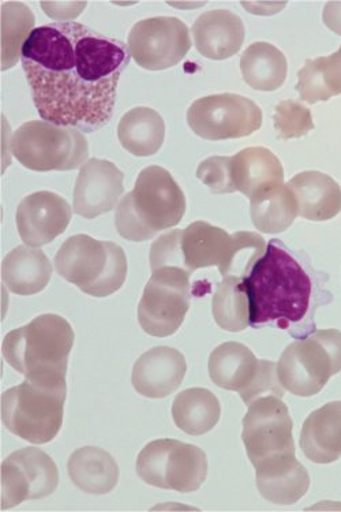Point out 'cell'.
Wrapping results in <instances>:
<instances>
[{
    "mask_svg": "<svg viewBox=\"0 0 341 512\" xmlns=\"http://www.w3.org/2000/svg\"><path fill=\"white\" fill-rule=\"evenodd\" d=\"M190 276L179 267L152 271L138 305V323L145 334L167 338L182 327L190 309Z\"/></svg>",
    "mask_w": 341,
    "mask_h": 512,
    "instance_id": "30bf717a",
    "label": "cell"
},
{
    "mask_svg": "<svg viewBox=\"0 0 341 512\" xmlns=\"http://www.w3.org/2000/svg\"><path fill=\"white\" fill-rule=\"evenodd\" d=\"M273 121L280 140L301 138L316 127L309 108L295 100H284L277 104Z\"/></svg>",
    "mask_w": 341,
    "mask_h": 512,
    "instance_id": "836d02e7",
    "label": "cell"
},
{
    "mask_svg": "<svg viewBox=\"0 0 341 512\" xmlns=\"http://www.w3.org/2000/svg\"><path fill=\"white\" fill-rule=\"evenodd\" d=\"M232 181L236 192L253 197L258 190L283 183V164L275 153L264 147H250L231 159Z\"/></svg>",
    "mask_w": 341,
    "mask_h": 512,
    "instance_id": "d4e9b609",
    "label": "cell"
},
{
    "mask_svg": "<svg viewBox=\"0 0 341 512\" xmlns=\"http://www.w3.org/2000/svg\"><path fill=\"white\" fill-rule=\"evenodd\" d=\"M179 248L182 267L190 274L197 269L217 267L224 278L230 276L235 238L226 230L198 220L182 230Z\"/></svg>",
    "mask_w": 341,
    "mask_h": 512,
    "instance_id": "e0dca14e",
    "label": "cell"
},
{
    "mask_svg": "<svg viewBox=\"0 0 341 512\" xmlns=\"http://www.w3.org/2000/svg\"><path fill=\"white\" fill-rule=\"evenodd\" d=\"M322 18H324V24L328 26L332 32L341 36V2L326 3Z\"/></svg>",
    "mask_w": 341,
    "mask_h": 512,
    "instance_id": "8d00e7d4",
    "label": "cell"
},
{
    "mask_svg": "<svg viewBox=\"0 0 341 512\" xmlns=\"http://www.w3.org/2000/svg\"><path fill=\"white\" fill-rule=\"evenodd\" d=\"M71 218L73 212L65 198L52 192H36L18 205L17 229L25 245L40 248L65 233Z\"/></svg>",
    "mask_w": 341,
    "mask_h": 512,
    "instance_id": "2e32d148",
    "label": "cell"
},
{
    "mask_svg": "<svg viewBox=\"0 0 341 512\" xmlns=\"http://www.w3.org/2000/svg\"><path fill=\"white\" fill-rule=\"evenodd\" d=\"M251 222L264 234H280L290 229L298 216V203L284 183L258 190L250 198Z\"/></svg>",
    "mask_w": 341,
    "mask_h": 512,
    "instance_id": "4316f807",
    "label": "cell"
},
{
    "mask_svg": "<svg viewBox=\"0 0 341 512\" xmlns=\"http://www.w3.org/2000/svg\"><path fill=\"white\" fill-rule=\"evenodd\" d=\"M243 286L249 297L251 327L273 324L286 330L309 313L313 298L310 275L275 239L243 279Z\"/></svg>",
    "mask_w": 341,
    "mask_h": 512,
    "instance_id": "7a4b0ae2",
    "label": "cell"
},
{
    "mask_svg": "<svg viewBox=\"0 0 341 512\" xmlns=\"http://www.w3.org/2000/svg\"><path fill=\"white\" fill-rule=\"evenodd\" d=\"M298 203V216L313 222H325L341 212L339 183L320 171H305L288 182Z\"/></svg>",
    "mask_w": 341,
    "mask_h": 512,
    "instance_id": "7402d4cb",
    "label": "cell"
},
{
    "mask_svg": "<svg viewBox=\"0 0 341 512\" xmlns=\"http://www.w3.org/2000/svg\"><path fill=\"white\" fill-rule=\"evenodd\" d=\"M66 396L63 377H26L20 386L3 392V424L28 443H50L61 432Z\"/></svg>",
    "mask_w": 341,
    "mask_h": 512,
    "instance_id": "277c9868",
    "label": "cell"
},
{
    "mask_svg": "<svg viewBox=\"0 0 341 512\" xmlns=\"http://www.w3.org/2000/svg\"><path fill=\"white\" fill-rule=\"evenodd\" d=\"M127 44L80 22L33 29L21 52L33 102L43 121L93 133L114 115L119 78L130 62Z\"/></svg>",
    "mask_w": 341,
    "mask_h": 512,
    "instance_id": "6da1fadb",
    "label": "cell"
},
{
    "mask_svg": "<svg viewBox=\"0 0 341 512\" xmlns=\"http://www.w3.org/2000/svg\"><path fill=\"white\" fill-rule=\"evenodd\" d=\"M284 392L286 390L281 386L279 375H277V364L272 361L260 360L256 377L245 391L239 392V395H241L243 403L249 406L261 396L275 395L283 398Z\"/></svg>",
    "mask_w": 341,
    "mask_h": 512,
    "instance_id": "d590c367",
    "label": "cell"
},
{
    "mask_svg": "<svg viewBox=\"0 0 341 512\" xmlns=\"http://www.w3.org/2000/svg\"><path fill=\"white\" fill-rule=\"evenodd\" d=\"M301 450L309 461L328 465L341 458V401L314 410L303 424Z\"/></svg>",
    "mask_w": 341,
    "mask_h": 512,
    "instance_id": "44dd1931",
    "label": "cell"
},
{
    "mask_svg": "<svg viewBox=\"0 0 341 512\" xmlns=\"http://www.w3.org/2000/svg\"><path fill=\"white\" fill-rule=\"evenodd\" d=\"M67 470L71 482L91 495H107L119 481L118 463L99 447L78 448L71 454Z\"/></svg>",
    "mask_w": 341,
    "mask_h": 512,
    "instance_id": "cb8c5ba5",
    "label": "cell"
},
{
    "mask_svg": "<svg viewBox=\"0 0 341 512\" xmlns=\"http://www.w3.org/2000/svg\"><path fill=\"white\" fill-rule=\"evenodd\" d=\"M127 47L142 69L160 71L181 63L191 48L189 28L175 17H153L131 28Z\"/></svg>",
    "mask_w": 341,
    "mask_h": 512,
    "instance_id": "4fadbf2b",
    "label": "cell"
},
{
    "mask_svg": "<svg viewBox=\"0 0 341 512\" xmlns=\"http://www.w3.org/2000/svg\"><path fill=\"white\" fill-rule=\"evenodd\" d=\"M296 91L309 104L341 95V47L335 54L307 59L299 70Z\"/></svg>",
    "mask_w": 341,
    "mask_h": 512,
    "instance_id": "4dcf8cb0",
    "label": "cell"
},
{
    "mask_svg": "<svg viewBox=\"0 0 341 512\" xmlns=\"http://www.w3.org/2000/svg\"><path fill=\"white\" fill-rule=\"evenodd\" d=\"M137 474L152 487L181 493L196 492L208 476L204 450L174 439H159L142 448Z\"/></svg>",
    "mask_w": 341,
    "mask_h": 512,
    "instance_id": "9c48e42d",
    "label": "cell"
},
{
    "mask_svg": "<svg viewBox=\"0 0 341 512\" xmlns=\"http://www.w3.org/2000/svg\"><path fill=\"white\" fill-rule=\"evenodd\" d=\"M261 496L279 506L298 503L310 488V476L296 455L273 459L254 467Z\"/></svg>",
    "mask_w": 341,
    "mask_h": 512,
    "instance_id": "ffe728a7",
    "label": "cell"
},
{
    "mask_svg": "<svg viewBox=\"0 0 341 512\" xmlns=\"http://www.w3.org/2000/svg\"><path fill=\"white\" fill-rule=\"evenodd\" d=\"M73 327L58 315H41L3 340L7 364L25 377H63L74 346Z\"/></svg>",
    "mask_w": 341,
    "mask_h": 512,
    "instance_id": "5b68a950",
    "label": "cell"
},
{
    "mask_svg": "<svg viewBox=\"0 0 341 512\" xmlns=\"http://www.w3.org/2000/svg\"><path fill=\"white\" fill-rule=\"evenodd\" d=\"M231 159L227 156H212L198 166L197 178L208 186L212 193L228 194L236 192L232 181Z\"/></svg>",
    "mask_w": 341,
    "mask_h": 512,
    "instance_id": "e575fe53",
    "label": "cell"
},
{
    "mask_svg": "<svg viewBox=\"0 0 341 512\" xmlns=\"http://www.w3.org/2000/svg\"><path fill=\"white\" fill-rule=\"evenodd\" d=\"M260 360L249 347L239 342L217 346L209 357V376L226 391H245L258 372Z\"/></svg>",
    "mask_w": 341,
    "mask_h": 512,
    "instance_id": "484cf974",
    "label": "cell"
},
{
    "mask_svg": "<svg viewBox=\"0 0 341 512\" xmlns=\"http://www.w3.org/2000/svg\"><path fill=\"white\" fill-rule=\"evenodd\" d=\"M187 123L204 140H236L261 129L262 111L247 97L221 93L201 97L191 104Z\"/></svg>",
    "mask_w": 341,
    "mask_h": 512,
    "instance_id": "7c38bea8",
    "label": "cell"
},
{
    "mask_svg": "<svg viewBox=\"0 0 341 512\" xmlns=\"http://www.w3.org/2000/svg\"><path fill=\"white\" fill-rule=\"evenodd\" d=\"M247 407L242 440L253 466L295 455L294 424L286 403L279 396L266 395Z\"/></svg>",
    "mask_w": 341,
    "mask_h": 512,
    "instance_id": "8fae6325",
    "label": "cell"
},
{
    "mask_svg": "<svg viewBox=\"0 0 341 512\" xmlns=\"http://www.w3.org/2000/svg\"><path fill=\"white\" fill-rule=\"evenodd\" d=\"M212 312L221 330L241 332L249 327V297L242 278L230 275L217 284L212 300Z\"/></svg>",
    "mask_w": 341,
    "mask_h": 512,
    "instance_id": "1f68e13d",
    "label": "cell"
},
{
    "mask_svg": "<svg viewBox=\"0 0 341 512\" xmlns=\"http://www.w3.org/2000/svg\"><path fill=\"white\" fill-rule=\"evenodd\" d=\"M35 22L32 11L21 3H5L2 6V69L16 65L22 47L31 36Z\"/></svg>",
    "mask_w": 341,
    "mask_h": 512,
    "instance_id": "d6a6232c",
    "label": "cell"
},
{
    "mask_svg": "<svg viewBox=\"0 0 341 512\" xmlns=\"http://www.w3.org/2000/svg\"><path fill=\"white\" fill-rule=\"evenodd\" d=\"M58 484V467L46 452L36 447L13 452L2 463V510L51 496Z\"/></svg>",
    "mask_w": 341,
    "mask_h": 512,
    "instance_id": "5bb4252c",
    "label": "cell"
},
{
    "mask_svg": "<svg viewBox=\"0 0 341 512\" xmlns=\"http://www.w3.org/2000/svg\"><path fill=\"white\" fill-rule=\"evenodd\" d=\"M14 158L37 173L71 171L88 162L89 144L84 133L46 121H31L11 137Z\"/></svg>",
    "mask_w": 341,
    "mask_h": 512,
    "instance_id": "52a82bcc",
    "label": "cell"
},
{
    "mask_svg": "<svg viewBox=\"0 0 341 512\" xmlns=\"http://www.w3.org/2000/svg\"><path fill=\"white\" fill-rule=\"evenodd\" d=\"M221 406L217 396L205 388L179 392L172 403V418L182 432L201 436L211 432L219 422Z\"/></svg>",
    "mask_w": 341,
    "mask_h": 512,
    "instance_id": "f546056e",
    "label": "cell"
},
{
    "mask_svg": "<svg viewBox=\"0 0 341 512\" xmlns=\"http://www.w3.org/2000/svg\"><path fill=\"white\" fill-rule=\"evenodd\" d=\"M191 32L198 52L211 61H226L238 54L246 35L241 17L230 10L206 11Z\"/></svg>",
    "mask_w": 341,
    "mask_h": 512,
    "instance_id": "d6986e66",
    "label": "cell"
},
{
    "mask_svg": "<svg viewBox=\"0 0 341 512\" xmlns=\"http://www.w3.org/2000/svg\"><path fill=\"white\" fill-rule=\"evenodd\" d=\"M186 197L166 168L149 166L138 175L136 186L119 201L116 230L131 242H145L160 231L181 223Z\"/></svg>",
    "mask_w": 341,
    "mask_h": 512,
    "instance_id": "3957f363",
    "label": "cell"
},
{
    "mask_svg": "<svg viewBox=\"0 0 341 512\" xmlns=\"http://www.w3.org/2000/svg\"><path fill=\"white\" fill-rule=\"evenodd\" d=\"M243 80L250 88L273 92L283 87L288 73L286 56L272 44H251L241 58Z\"/></svg>",
    "mask_w": 341,
    "mask_h": 512,
    "instance_id": "f1b7e54d",
    "label": "cell"
},
{
    "mask_svg": "<svg viewBox=\"0 0 341 512\" xmlns=\"http://www.w3.org/2000/svg\"><path fill=\"white\" fill-rule=\"evenodd\" d=\"M186 372L187 362L181 351L159 346L138 358L131 373V383L138 394L163 399L181 387Z\"/></svg>",
    "mask_w": 341,
    "mask_h": 512,
    "instance_id": "ac0fdd59",
    "label": "cell"
},
{
    "mask_svg": "<svg viewBox=\"0 0 341 512\" xmlns=\"http://www.w3.org/2000/svg\"><path fill=\"white\" fill-rule=\"evenodd\" d=\"M52 264L39 248L24 245L11 250L2 263V279L10 293L35 295L50 283Z\"/></svg>",
    "mask_w": 341,
    "mask_h": 512,
    "instance_id": "603a6c76",
    "label": "cell"
},
{
    "mask_svg": "<svg viewBox=\"0 0 341 512\" xmlns=\"http://www.w3.org/2000/svg\"><path fill=\"white\" fill-rule=\"evenodd\" d=\"M55 269L82 293L104 298L125 284L127 257L125 250L114 242L80 234L63 242L55 256Z\"/></svg>",
    "mask_w": 341,
    "mask_h": 512,
    "instance_id": "8992f818",
    "label": "cell"
},
{
    "mask_svg": "<svg viewBox=\"0 0 341 512\" xmlns=\"http://www.w3.org/2000/svg\"><path fill=\"white\" fill-rule=\"evenodd\" d=\"M341 372V332L320 330L291 343L281 354L277 375L284 390L309 398Z\"/></svg>",
    "mask_w": 341,
    "mask_h": 512,
    "instance_id": "ba28073f",
    "label": "cell"
},
{
    "mask_svg": "<svg viewBox=\"0 0 341 512\" xmlns=\"http://www.w3.org/2000/svg\"><path fill=\"white\" fill-rule=\"evenodd\" d=\"M125 192V174L114 163L89 159L78 174L73 207L85 219L111 212Z\"/></svg>",
    "mask_w": 341,
    "mask_h": 512,
    "instance_id": "9a60e30c",
    "label": "cell"
},
{
    "mask_svg": "<svg viewBox=\"0 0 341 512\" xmlns=\"http://www.w3.org/2000/svg\"><path fill=\"white\" fill-rule=\"evenodd\" d=\"M119 142L138 158L156 155L166 140L163 117L149 107L133 108L123 115L118 125Z\"/></svg>",
    "mask_w": 341,
    "mask_h": 512,
    "instance_id": "83f0119b",
    "label": "cell"
}]
</instances>
